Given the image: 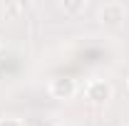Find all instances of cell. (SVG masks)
I'll list each match as a JSON object with an SVG mask.
<instances>
[{
    "instance_id": "5",
    "label": "cell",
    "mask_w": 129,
    "mask_h": 126,
    "mask_svg": "<svg viewBox=\"0 0 129 126\" xmlns=\"http://www.w3.org/2000/svg\"><path fill=\"white\" fill-rule=\"evenodd\" d=\"M20 10H22V3H10V5H5V8H3V13H5V15H17Z\"/></svg>"
},
{
    "instance_id": "2",
    "label": "cell",
    "mask_w": 129,
    "mask_h": 126,
    "mask_svg": "<svg viewBox=\"0 0 129 126\" xmlns=\"http://www.w3.org/2000/svg\"><path fill=\"white\" fill-rule=\"evenodd\" d=\"M87 99L92 101V104H107L109 99H112V84L109 82H104V79H92L89 84H87Z\"/></svg>"
},
{
    "instance_id": "6",
    "label": "cell",
    "mask_w": 129,
    "mask_h": 126,
    "mask_svg": "<svg viewBox=\"0 0 129 126\" xmlns=\"http://www.w3.org/2000/svg\"><path fill=\"white\" fill-rule=\"evenodd\" d=\"M0 126H22L20 119H0Z\"/></svg>"
},
{
    "instance_id": "4",
    "label": "cell",
    "mask_w": 129,
    "mask_h": 126,
    "mask_svg": "<svg viewBox=\"0 0 129 126\" xmlns=\"http://www.w3.org/2000/svg\"><path fill=\"white\" fill-rule=\"evenodd\" d=\"M84 8H87L84 0H62V3H60V10H62L64 15H77Z\"/></svg>"
},
{
    "instance_id": "3",
    "label": "cell",
    "mask_w": 129,
    "mask_h": 126,
    "mask_svg": "<svg viewBox=\"0 0 129 126\" xmlns=\"http://www.w3.org/2000/svg\"><path fill=\"white\" fill-rule=\"evenodd\" d=\"M50 94L55 99H72L77 94V82L72 77H55L50 82Z\"/></svg>"
},
{
    "instance_id": "1",
    "label": "cell",
    "mask_w": 129,
    "mask_h": 126,
    "mask_svg": "<svg viewBox=\"0 0 129 126\" xmlns=\"http://www.w3.org/2000/svg\"><path fill=\"white\" fill-rule=\"evenodd\" d=\"M124 17H127V10H124L122 3H104L102 10H99V22L107 25V27H117V25H122Z\"/></svg>"
}]
</instances>
